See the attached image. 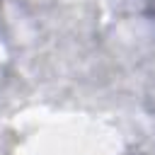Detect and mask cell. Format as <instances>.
<instances>
[{"label": "cell", "instance_id": "cell-1", "mask_svg": "<svg viewBox=\"0 0 155 155\" xmlns=\"http://www.w3.org/2000/svg\"><path fill=\"white\" fill-rule=\"evenodd\" d=\"M145 2V12L153 17V22H155V0H143Z\"/></svg>", "mask_w": 155, "mask_h": 155}]
</instances>
